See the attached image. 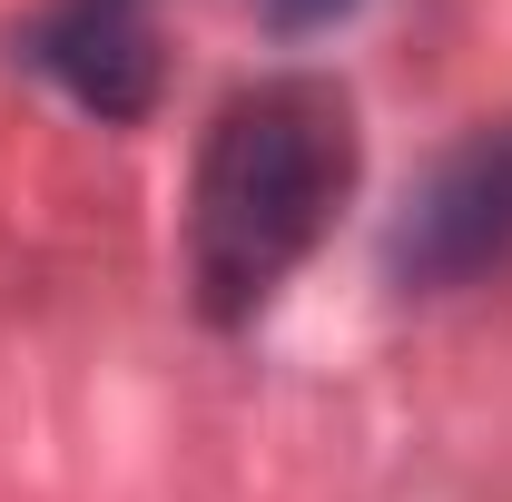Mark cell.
<instances>
[{"mask_svg":"<svg viewBox=\"0 0 512 502\" xmlns=\"http://www.w3.org/2000/svg\"><path fill=\"white\" fill-rule=\"evenodd\" d=\"M503 256H512V119L463 138L414 188L404 227H394V276L404 286H473Z\"/></svg>","mask_w":512,"mask_h":502,"instance_id":"obj_2","label":"cell"},{"mask_svg":"<svg viewBox=\"0 0 512 502\" xmlns=\"http://www.w3.org/2000/svg\"><path fill=\"white\" fill-rule=\"evenodd\" d=\"M30 60L60 79L79 109L138 119L158 89V40H148V0H60L30 30Z\"/></svg>","mask_w":512,"mask_h":502,"instance_id":"obj_3","label":"cell"},{"mask_svg":"<svg viewBox=\"0 0 512 502\" xmlns=\"http://www.w3.org/2000/svg\"><path fill=\"white\" fill-rule=\"evenodd\" d=\"M355 188V109L335 79H256L237 89L207 148H197L188 197V276L207 315H256L296 256L325 237V217Z\"/></svg>","mask_w":512,"mask_h":502,"instance_id":"obj_1","label":"cell"},{"mask_svg":"<svg viewBox=\"0 0 512 502\" xmlns=\"http://www.w3.org/2000/svg\"><path fill=\"white\" fill-rule=\"evenodd\" d=\"M266 10H276V20H286V30H306V20H335V10H345V0H266Z\"/></svg>","mask_w":512,"mask_h":502,"instance_id":"obj_4","label":"cell"}]
</instances>
